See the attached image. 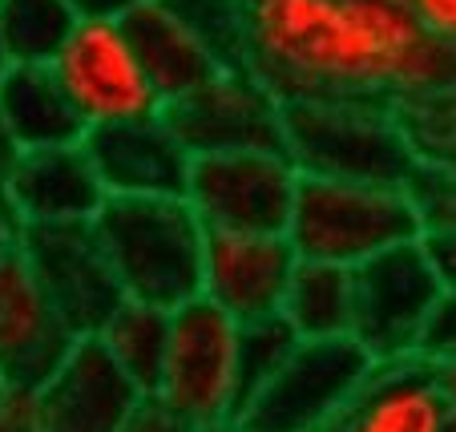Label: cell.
I'll list each match as a JSON object with an SVG mask.
<instances>
[{
    "label": "cell",
    "instance_id": "1",
    "mask_svg": "<svg viewBox=\"0 0 456 432\" xmlns=\"http://www.w3.org/2000/svg\"><path fill=\"white\" fill-rule=\"evenodd\" d=\"M242 65L283 102L368 97L408 110L456 89V49L408 0H247Z\"/></svg>",
    "mask_w": 456,
    "mask_h": 432
},
{
    "label": "cell",
    "instance_id": "2",
    "mask_svg": "<svg viewBox=\"0 0 456 432\" xmlns=\"http://www.w3.org/2000/svg\"><path fill=\"white\" fill-rule=\"evenodd\" d=\"M283 150L303 178H347L412 186L420 150L400 105L368 97H303L287 102Z\"/></svg>",
    "mask_w": 456,
    "mask_h": 432
},
{
    "label": "cell",
    "instance_id": "3",
    "mask_svg": "<svg viewBox=\"0 0 456 432\" xmlns=\"http://www.w3.org/2000/svg\"><path fill=\"white\" fill-rule=\"evenodd\" d=\"M94 226L129 299L174 312L202 295L207 226L190 199H105Z\"/></svg>",
    "mask_w": 456,
    "mask_h": 432
},
{
    "label": "cell",
    "instance_id": "4",
    "mask_svg": "<svg viewBox=\"0 0 456 432\" xmlns=\"http://www.w3.org/2000/svg\"><path fill=\"white\" fill-rule=\"evenodd\" d=\"M287 239L299 259L339 263L355 271L392 247L424 239V218L412 186L303 178Z\"/></svg>",
    "mask_w": 456,
    "mask_h": 432
},
{
    "label": "cell",
    "instance_id": "5",
    "mask_svg": "<svg viewBox=\"0 0 456 432\" xmlns=\"http://www.w3.org/2000/svg\"><path fill=\"white\" fill-rule=\"evenodd\" d=\"M199 432H234L247 404L242 323L207 295L170 312V347L150 392Z\"/></svg>",
    "mask_w": 456,
    "mask_h": 432
},
{
    "label": "cell",
    "instance_id": "6",
    "mask_svg": "<svg viewBox=\"0 0 456 432\" xmlns=\"http://www.w3.org/2000/svg\"><path fill=\"white\" fill-rule=\"evenodd\" d=\"M371 372L376 360L352 336L303 339L291 360L242 404L234 432H331Z\"/></svg>",
    "mask_w": 456,
    "mask_h": 432
},
{
    "label": "cell",
    "instance_id": "7",
    "mask_svg": "<svg viewBox=\"0 0 456 432\" xmlns=\"http://www.w3.org/2000/svg\"><path fill=\"white\" fill-rule=\"evenodd\" d=\"M448 295L424 239L392 247L355 267L352 339L376 363L424 360V339Z\"/></svg>",
    "mask_w": 456,
    "mask_h": 432
},
{
    "label": "cell",
    "instance_id": "8",
    "mask_svg": "<svg viewBox=\"0 0 456 432\" xmlns=\"http://www.w3.org/2000/svg\"><path fill=\"white\" fill-rule=\"evenodd\" d=\"M53 73L65 86L86 130L154 118L166 110L126 25L110 17H89L77 25L69 45L57 53Z\"/></svg>",
    "mask_w": 456,
    "mask_h": 432
},
{
    "label": "cell",
    "instance_id": "9",
    "mask_svg": "<svg viewBox=\"0 0 456 432\" xmlns=\"http://www.w3.org/2000/svg\"><path fill=\"white\" fill-rule=\"evenodd\" d=\"M299 182L287 150H226L194 158L186 199L207 231H287Z\"/></svg>",
    "mask_w": 456,
    "mask_h": 432
},
{
    "label": "cell",
    "instance_id": "10",
    "mask_svg": "<svg viewBox=\"0 0 456 432\" xmlns=\"http://www.w3.org/2000/svg\"><path fill=\"white\" fill-rule=\"evenodd\" d=\"M170 126L194 158L226 150H283L287 102L250 65H223L199 89L166 105Z\"/></svg>",
    "mask_w": 456,
    "mask_h": 432
},
{
    "label": "cell",
    "instance_id": "11",
    "mask_svg": "<svg viewBox=\"0 0 456 432\" xmlns=\"http://www.w3.org/2000/svg\"><path fill=\"white\" fill-rule=\"evenodd\" d=\"M77 339L25 251L0 263V384L45 388Z\"/></svg>",
    "mask_w": 456,
    "mask_h": 432
},
{
    "label": "cell",
    "instance_id": "12",
    "mask_svg": "<svg viewBox=\"0 0 456 432\" xmlns=\"http://www.w3.org/2000/svg\"><path fill=\"white\" fill-rule=\"evenodd\" d=\"M25 255L49 295L57 299L61 315L81 339L97 336L102 323L118 312L126 299L113 263L97 239L94 223L73 226H28L25 231Z\"/></svg>",
    "mask_w": 456,
    "mask_h": 432
},
{
    "label": "cell",
    "instance_id": "13",
    "mask_svg": "<svg viewBox=\"0 0 456 432\" xmlns=\"http://www.w3.org/2000/svg\"><path fill=\"white\" fill-rule=\"evenodd\" d=\"M295 267L299 255L287 231H207L202 295L239 323L283 315Z\"/></svg>",
    "mask_w": 456,
    "mask_h": 432
},
{
    "label": "cell",
    "instance_id": "14",
    "mask_svg": "<svg viewBox=\"0 0 456 432\" xmlns=\"http://www.w3.org/2000/svg\"><path fill=\"white\" fill-rule=\"evenodd\" d=\"M86 150L110 199H186L194 150L170 126L166 110L154 118L89 130Z\"/></svg>",
    "mask_w": 456,
    "mask_h": 432
},
{
    "label": "cell",
    "instance_id": "15",
    "mask_svg": "<svg viewBox=\"0 0 456 432\" xmlns=\"http://www.w3.org/2000/svg\"><path fill=\"white\" fill-rule=\"evenodd\" d=\"M4 199L25 226H73L94 223L110 194L86 142H73V146L20 150Z\"/></svg>",
    "mask_w": 456,
    "mask_h": 432
},
{
    "label": "cell",
    "instance_id": "16",
    "mask_svg": "<svg viewBox=\"0 0 456 432\" xmlns=\"http://www.w3.org/2000/svg\"><path fill=\"white\" fill-rule=\"evenodd\" d=\"M456 404L428 360L376 363L331 432H452Z\"/></svg>",
    "mask_w": 456,
    "mask_h": 432
},
{
    "label": "cell",
    "instance_id": "17",
    "mask_svg": "<svg viewBox=\"0 0 456 432\" xmlns=\"http://www.w3.org/2000/svg\"><path fill=\"white\" fill-rule=\"evenodd\" d=\"M146 392L121 372L94 336L77 339L61 372L45 384L49 432H121Z\"/></svg>",
    "mask_w": 456,
    "mask_h": 432
},
{
    "label": "cell",
    "instance_id": "18",
    "mask_svg": "<svg viewBox=\"0 0 456 432\" xmlns=\"http://www.w3.org/2000/svg\"><path fill=\"white\" fill-rule=\"evenodd\" d=\"M121 25L166 105L186 97L210 73L223 69V57L207 45V37L194 33L166 0H142L129 17H121Z\"/></svg>",
    "mask_w": 456,
    "mask_h": 432
},
{
    "label": "cell",
    "instance_id": "19",
    "mask_svg": "<svg viewBox=\"0 0 456 432\" xmlns=\"http://www.w3.org/2000/svg\"><path fill=\"white\" fill-rule=\"evenodd\" d=\"M0 126L17 150L73 146L89 134L53 65H9L0 73Z\"/></svg>",
    "mask_w": 456,
    "mask_h": 432
},
{
    "label": "cell",
    "instance_id": "20",
    "mask_svg": "<svg viewBox=\"0 0 456 432\" xmlns=\"http://www.w3.org/2000/svg\"><path fill=\"white\" fill-rule=\"evenodd\" d=\"M283 315L299 339H339L355 328V271L339 263L299 259L283 299Z\"/></svg>",
    "mask_w": 456,
    "mask_h": 432
},
{
    "label": "cell",
    "instance_id": "21",
    "mask_svg": "<svg viewBox=\"0 0 456 432\" xmlns=\"http://www.w3.org/2000/svg\"><path fill=\"white\" fill-rule=\"evenodd\" d=\"M94 339L110 352V360L118 363L121 372L150 396L158 388L166 347H170V307H158V303L129 299L126 295L118 303V312L102 323V331Z\"/></svg>",
    "mask_w": 456,
    "mask_h": 432
},
{
    "label": "cell",
    "instance_id": "22",
    "mask_svg": "<svg viewBox=\"0 0 456 432\" xmlns=\"http://www.w3.org/2000/svg\"><path fill=\"white\" fill-rule=\"evenodd\" d=\"M77 25L69 0H0V53L9 65H53Z\"/></svg>",
    "mask_w": 456,
    "mask_h": 432
},
{
    "label": "cell",
    "instance_id": "23",
    "mask_svg": "<svg viewBox=\"0 0 456 432\" xmlns=\"http://www.w3.org/2000/svg\"><path fill=\"white\" fill-rule=\"evenodd\" d=\"M194 33L223 57V65H239L247 45V0H166Z\"/></svg>",
    "mask_w": 456,
    "mask_h": 432
},
{
    "label": "cell",
    "instance_id": "24",
    "mask_svg": "<svg viewBox=\"0 0 456 432\" xmlns=\"http://www.w3.org/2000/svg\"><path fill=\"white\" fill-rule=\"evenodd\" d=\"M299 344L303 339L287 323V315H267V320L242 323V384H247V400L291 360V352Z\"/></svg>",
    "mask_w": 456,
    "mask_h": 432
},
{
    "label": "cell",
    "instance_id": "25",
    "mask_svg": "<svg viewBox=\"0 0 456 432\" xmlns=\"http://www.w3.org/2000/svg\"><path fill=\"white\" fill-rule=\"evenodd\" d=\"M412 142L420 150V162L456 170V89L432 94L404 110Z\"/></svg>",
    "mask_w": 456,
    "mask_h": 432
},
{
    "label": "cell",
    "instance_id": "26",
    "mask_svg": "<svg viewBox=\"0 0 456 432\" xmlns=\"http://www.w3.org/2000/svg\"><path fill=\"white\" fill-rule=\"evenodd\" d=\"M412 194L424 218V234L456 231V170H440V166L420 162V170L412 178Z\"/></svg>",
    "mask_w": 456,
    "mask_h": 432
},
{
    "label": "cell",
    "instance_id": "27",
    "mask_svg": "<svg viewBox=\"0 0 456 432\" xmlns=\"http://www.w3.org/2000/svg\"><path fill=\"white\" fill-rule=\"evenodd\" d=\"M0 432H49L45 388L0 384Z\"/></svg>",
    "mask_w": 456,
    "mask_h": 432
},
{
    "label": "cell",
    "instance_id": "28",
    "mask_svg": "<svg viewBox=\"0 0 456 432\" xmlns=\"http://www.w3.org/2000/svg\"><path fill=\"white\" fill-rule=\"evenodd\" d=\"M121 432H199V428L182 420L174 408H166L158 396H142L138 408L129 412V420L121 424Z\"/></svg>",
    "mask_w": 456,
    "mask_h": 432
},
{
    "label": "cell",
    "instance_id": "29",
    "mask_svg": "<svg viewBox=\"0 0 456 432\" xmlns=\"http://www.w3.org/2000/svg\"><path fill=\"white\" fill-rule=\"evenodd\" d=\"M448 355H456V287H448L436 320L428 328V339H424V360L428 363L448 360Z\"/></svg>",
    "mask_w": 456,
    "mask_h": 432
},
{
    "label": "cell",
    "instance_id": "30",
    "mask_svg": "<svg viewBox=\"0 0 456 432\" xmlns=\"http://www.w3.org/2000/svg\"><path fill=\"white\" fill-rule=\"evenodd\" d=\"M408 4L428 33H436L440 41L456 49V0H408Z\"/></svg>",
    "mask_w": 456,
    "mask_h": 432
},
{
    "label": "cell",
    "instance_id": "31",
    "mask_svg": "<svg viewBox=\"0 0 456 432\" xmlns=\"http://www.w3.org/2000/svg\"><path fill=\"white\" fill-rule=\"evenodd\" d=\"M424 247H428L436 271L444 275V283L456 287V231H428L424 234Z\"/></svg>",
    "mask_w": 456,
    "mask_h": 432
},
{
    "label": "cell",
    "instance_id": "32",
    "mask_svg": "<svg viewBox=\"0 0 456 432\" xmlns=\"http://www.w3.org/2000/svg\"><path fill=\"white\" fill-rule=\"evenodd\" d=\"M25 231L28 226L20 223V215L9 207V199L0 194V263L25 251Z\"/></svg>",
    "mask_w": 456,
    "mask_h": 432
},
{
    "label": "cell",
    "instance_id": "33",
    "mask_svg": "<svg viewBox=\"0 0 456 432\" xmlns=\"http://www.w3.org/2000/svg\"><path fill=\"white\" fill-rule=\"evenodd\" d=\"M69 4L77 9V17H81V20H89V17L121 20V17H129V12L138 9L142 0H69Z\"/></svg>",
    "mask_w": 456,
    "mask_h": 432
},
{
    "label": "cell",
    "instance_id": "34",
    "mask_svg": "<svg viewBox=\"0 0 456 432\" xmlns=\"http://www.w3.org/2000/svg\"><path fill=\"white\" fill-rule=\"evenodd\" d=\"M17 158H20L17 142L4 134V126H0V194H4V186H9V174H12V166H17Z\"/></svg>",
    "mask_w": 456,
    "mask_h": 432
},
{
    "label": "cell",
    "instance_id": "35",
    "mask_svg": "<svg viewBox=\"0 0 456 432\" xmlns=\"http://www.w3.org/2000/svg\"><path fill=\"white\" fill-rule=\"evenodd\" d=\"M436 368V376H440V388L452 396V404H456V355H448V360H436L432 363Z\"/></svg>",
    "mask_w": 456,
    "mask_h": 432
},
{
    "label": "cell",
    "instance_id": "36",
    "mask_svg": "<svg viewBox=\"0 0 456 432\" xmlns=\"http://www.w3.org/2000/svg\"><path fill=\"white\" fill-rule=\"evenodd\" d=\"M4 69H9V61H4V53H0V73H4Z\"/></svg>",
    "mask_w": 456,
    "mask_h": 432
},
{
    "label": "cell",
    "instance_id": "37",
    "mask_svg": "<svg viewBox=\"0 0 456 432\" xmlns=\"http://www.w3.org/2000/svg\"><path fill=\"white\" fill-rule=\"evenodd\" d=\"M452 432H456V428H452Z\"/></svg>",
    "mask_w": 456,
    "mask_h": 432
}]
</instances>
